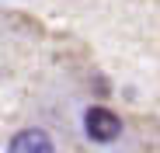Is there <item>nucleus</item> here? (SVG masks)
<instances>
[{
  "label": "nucleus",
  "instance_id": "nucleus-1",
  "mask_svg": "<svg viewBox=\"0 0 160 153\" xmlns=\"http://www.w3.org/2000/svg\"><path fill=\"white\" fill-rule=\"evenodd\" d=\"M84 132L94 139V143H112V139H118V132H122V122H118V115L115 111H108V108H87L84 111Z\"/></svg>",
  "mask_w": 160,
  "mask_h": 153
},
{
  "label": "nucleus",
  "instance_id": "nucleus-2",
  "mask_svg": "<svg viewBox=\"0 0 160 153\" xmlns=\"http://www.w3.org/2000/svg\"><path fill=\"white\" fill-rule=\"evenodd\" d=\"M7 153H56V150H52V139L42 129H21L7 143Z\"/></svg>",
  "mask_w": 160,
  "mask_h": 153
}]
</instances>
